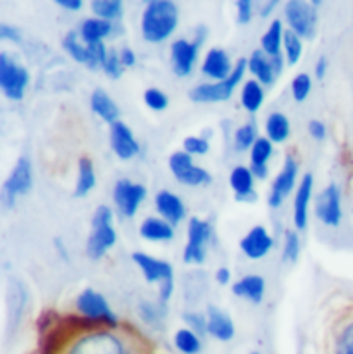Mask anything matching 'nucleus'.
<instances>
[{"label":"nucleus","instance_id":"nucleus-42","mask_svg":"<svg viewBox=\"0 0 353 354\" xmlns=\"http://www.w3.org/2000/svg\"><path fill=\"white\" fill-rule=\"evenodd\" d=\"M300 254V237L295 231L284 232V246H282V258L286 261H296Z\"/></svg>","mask_w":353,"mask_h":354},{"label":"nucleus","instance_id":"nucleus-32","mask_svg":"<svg viewBox=\"0 0 353 354\" xmlns=\"http://www.w3.org/2000/svg\"><path fill=\"white\" fill-rule=\"evenodd\" d=\"M91 10L98 19L111 21L116 23L123 17L125 7H123L121 0H93L91 2Z\"/></svg>","mask_w":353,"mask_h":354},{"label":"nucleus","instance_id":"nucleus-51","mask_svg":"<svg viewBox=\"0 0 353 354\" xmlns=\"http://www.w3.org/2000/svg\"><path fill=\"white\" fill-rule=\"evenodd\" d=\"M215 281H217L221 286L229 284V281H231V272H229V268L226 267L219 268V270L215 272Z\"/></svg>","mask_w":353,"mask_h":354},{"label":"nucleus","instance_id":"nucleus-40","mask_svg":"<svg viewBox=\"0 0 353 354\" xmlns=\"http://www.w3.org/2000/svg\"><path fill=\"white\" fill-rule=\"evenodd\" d=\"M88 48V67L90 69H102L105 64V59L109 55V48H105L104 41L87 45Z\"/></svg>","mask_w":353,"mask_h":354},{"label":"nucleus","instance_id":"nucleus-46","mask_svg":"<svg viewBox=\"0 0 353 354\" xmlns=\"http://www.w3.org/2000/svg\"><path fill=\"white\" fill-rule=\"evenodd\" d=\"M183 320L188 325V328H192L193 332H197L199 335L207 334V317L202 313H197V311H188V313L183 315Z\"/></svg>","mask_w":353,"mask_h":354},{"label":"nucleus","instance_id":"nucleus-9","mask_svg":"<svg viewBox=\"0 0 353 354\" xmlns=\"http://www.w3.org/2000/svg\"><path fill=\"white\" fill-rule=\"evenodd\" d=\"M33 184V172H31V162L26 157H21L14 165L12 172L7 177L2 186V203L6 208H12L17 196H23L31 189Z\"/></svg>","mask_w":353,"mask_h":354},{"label":"nucleus","instance_id":"nucleus-43","mask_svg":"<svg viewBox=\"0 0 353 354\" xmlns=\"http://www.w3.org/2000/svg\"><path fill=\"white\" fill-rule=\"evenodd\" d=\"M102 69H104V73L107 74L109 77H112V80H119L126 69V67L123 66L121 57H119V52H116L114 48H109V55L107 59H105V64Z\"/></svg>","mask_w":353,"mask_h":354},{"label":"nucleus","instance_id":"nucleus-26","mask_svg":"<svg viewBox=\"0 0 353 354\" xmlns=\"http://www.w3.org/2000/svg\"><path fill=\"white\" fill-rule=\"evenodd\" d=\"M140 236L147 241H171L174 227L164 218L147 217L140 225Z\"/></svg>","mask_w":353,"mask_h":354},{"label":"nucleus","instance_id":"nucleus-27","mask_svg":"<svg viewBox=\"0 0 353 354\" xmlns=\"http://www.w3.org/2000/svg\"><path fill=\"white\" fill-rule=\"evenodd\" d=\"M97 186V176H95L93 162L88 157L80 158L78 162V180L74 186V196L83 198Z\"/></svg>","mask_w":353,"mask_h":354},{"label":"nucleus","instance_id":"nucleus-52","mask_svg":"<svg viewBox=\"0 0 353 354\" xmlns=\"http://www.w3.org/2000/svg\"><path fill=\"white\" fill-rule=\"evenodd\" d=\"M327 67H329V62H327V59L323 55V57L317 60V64H316V76L319 77V80H323V77L326 76Z\"/></svg>","mask_w":353,"mask_h":354},{"label":"nucleus","instance_id":"nucleus-12","mask_svg":"<svg viewBox=\"0 0 353 354\" xmlns=\"http://www.w3.org/2000/svg\"><path fill=\"white\" fill-rule=\"evenodd\" d=\"M316 215L324 225L338 227L343 217L341 210V191L338 184H329L326 189L320 191L316 201Z\"/></svg>","mask_w":353,"mask_h":354},{"label":"nucleus","instance_id":"nucleus-2","mask_svg":"<svg viewBox=\"0 0 353 354\" xmlns=\"http://www.w3.org/2000/svg\"><path fill=\"white\" fill-rule=\"evenodd\" d=\"M118 241L114 227H112V210L107 205H100L91 218V232L87 243V253L91 260L104 257Z\"/></svg>","mask_w":353,"mask_h":354},{"label":"nucleus","instance_id":"nucleus-58","mask_svg":"<svg viewBox=\"0 0 353 354\" xmlns=\"http://www.w3.org/2000/svg\"><path fill=\"white\" fill-rule=\"evenodd\" d=\"M252 354H259V353H252Z\"/></svg>","mask_w":353,"mask_h":354},{"label":"nucleus","instance_id":"nucleus-24","mask_svg":"<svg viewBox=\"0 0 353 354\" xmlns=\"http://www.w3.org/2000/svg\"><path fill=\"white\" fill-rule=\"evenodd\" d=\"M90 105H91V111H93L102 120L109 122L111 126L118 122L119 114H121V112H119V107L116 105V102L112 100L104 90H102V88H97V90L91 93Z\"/></svg>","mask_w":353,"mask_h":354},{"label":"nucleus","instance_id":"nucleus-8","mask_svg":"<svg viewBox=\"0 0 353 354\" xmlns=\"http://www.w3.org/2000/svg\"><path fill=\"white\" fill-rule=\"evenodd\" d=\"M76 308L81 315L87 317V320L93 322V324H104L111 328L118 327V317H116L114 311L111 310L107 299H105L100 292L93 291V289H84V291L78 296Z\"/></svg>","mask_w":353,"mask_h":354},{"label":"nucleus","instance_id":"nucleus-28","mask_svg":"<svg viewBox=\"0 0 353 354\" xmlns=\"http://www.w3.org/2000/svg\"><path fill=\"white\" fill-rule=\"evenodd\" d=\"M248 71L257 76V81L260 84H273L276 80V74L273 71L271 57H267L262 50H255L248 59Z\"/></svg>","mask_w":353,"mask_h":354},{"label":"nucleus","instance_id":"nucleus-15","mask_svg":"<svg viewBox=\"0 0 353 354\" xmlns=\"http://www.w3.org/2000/svg\"><path fill=\"white\" fill-rule=\"evenodd\" d=\"M111 148L121 160H129L135 155L140 153V145L138 141L133 136V131L129 129L128 124L118 120L116 124L111 126Z\"/></svg>","mask_w":353,"mask_h":354},{"label":"nucleus","instance_id":"nucleus-53","mask_svg":"<svg viewBox=\"0 0 353 354\" xmlns=\"http://www.w3.org/2000/svg\"><path fill=\"white\" fill-rule=\"evenodd\" d=\"M57 6L64 7L68 10H80L83 7L81 0H57Z\"/></svg>","mask_w":353,"mask_h":354},{"label":"nucleus","instance_id":"nucleus-47","mask_svg":"<svg viewBox=\"0 0 353 354\" xmlns=\"http://www.w3.org/2000/svg\"><path fill=\"white\" fill-rule=\"evenodd\" d=\"M236 9H238L239 24H246L252 21V12H253L252 0H238V2H236Z\"/></svg>","mask_w":353,"mask_h":354},{"label":"nucleus","instance_id":"nucleus-34","mask_svg":"<svg viewBox=\"0 0 353 354\" xmlns=\"http://www.w3.org/2000/svg\"><path fill=\"white\" fill-rule=\"evenodd\" d=\"M282 48H284L286 62H288L289 66H295V64L300 60V57H302V52H303L302 38H300L295 31H291V30L284 31Z\"/></svg>","mask_w":353,"mask_h":354},{"label":"nucleus","instance_id":"nucleus-50","mask_svg":"<svg viewBox=\"0 0 353 354\" xmlns=\"http://www.w3.org/2000/svg\"><path fill=\"white\" fill-rule=\"evenodd\" d=\"M119 57H121V62L125 67H133L136 64V54L129 47H125L121 52H119Z\"/></svg>","mask_w":353,"mask_h":354},{"label":"nucleus","instance_id":"nucleus-54","mask_svg":"<svg viewBox=\"0 0 353 354\" xmlns=\"http://www.w3.org/2000/svg\"><path fill=\"white\" fill-rule=\"evenodd\" d=\"M250 171H252L253 177H259V179H266V177L269 176L267 165H250Z\"/></svg>","mask_w":353,"mask_h":354},{"label":"nucleus","instance_id":"nucleus-38","mask_svg":"<svg viewBox=\"0 0 353 354\" xmlns=\"http://www.w3.org/2000/svg\"><path fill=\"white\" fill-rule=\"evenodd\" d=\"M138 311H140L141 320L148 325L159 324V322L165 317V313H168V310H165V304L162 303V301H161V304L143 301V303L140 304Z\"/></svg>","mask_w":353,"mask_h":354},{"label":"nucleus","instance_id":"nucleus-33","mask_svg":"<svg viewBox=\"0 0 353 354\" xmlns=\"http://www.w3.org/2000/svg\"><path fill=\"white\" fill-rule=\"evenodd\" d=\"M174 346L181 354H199L202 351V341L192 328H179L174 334Z\"/></svg>","mask_w":353,"mask_h":354},{"label":"nucleus","instance_id":"nucleus-41","mask_svg":"<svg viewBox=\"0 0 353 354\" xmlns=\"http://www.w3.org/2000/svg\"><path fill=\"white\" fill-rule=\"evenodd\" d=\"M310 90H312V80H310L309 74L305 73L296 74V77L291 83L293 98H295L296 102H303L307 97H309Z\"/></svg>","mask_w":353,"mask_h":354},{"label":"nucleus","instance_id":"nucleus-16","mask_svg":"<svg viewBox=\"0 0 353 354\" xmlns=\"http://www.w3.org/2000/svg\"><path fill=\"white\" fill-rule=\"evenodd\" d=\"M197 57H199V45L192 44V41L176 40L171 45L172 71H174L176 76H190L193 71V66L197 62Z\"/></svg>","mask_w":353,"mask_h":354},{"label":"nucleus","instance_id":"nucleus-36","mask_svg":"<svg viewBox=\"0 0 353 354\" xmlns=\"http://www.w3.org/2000/svg\"><path fill=\"white\" fill-rule=\"evenodd\" d=\"M259 140L257 138V127L253 122L243 124L242 127H238L235 133V150L236 151H246L255 145V141Z\"/></svg>","mask_w":353,"mask_h":354},{"label":"nucleus","instance_id":"nucleus-56","mask_svg":"<svg viewBox=\"0 0 353 354\" xmlns=\"http://www.w3.org/2000/svg\"><path fill=\"white\" fill-rule=\"evenodd\" d=\"M207 38V28L206 26H199L197 28V31H195V41H193V44L195 45H202L203 44V40H206Z\"/></svg>","mask_w":353,"mask_h":354},{"label":"nucleus","instance_id":"nucleus-19","mask_svg":"<svg viewBox=\"0 0 353 354\" xmlns=\"http://www.w3.org/2000/svg\"><path fill=\"white\" fill-rule=\"evenodd\" d=\"M155 208L162 215V218L168 221L171 225L179 224L186 214L185 203H183L181 198L165 189L157 193V196H155Z\"/></svg>","mask_w":353,"mask_h":354},{"label":"nucleus","instance_id":"nucleus-48","mask_svg":"<svg viewBox=\"0 0 353 354\" xmlns=\"http://www.w3.org/2000/svg\"><path fill=\"white\" fill-rule=\"evenodd\" d=\"M0 38H2V40H10V41H16V44H19L21 31L17 30V28L2 23L0 24Z\"/></svg>","mask_w":353,"mask_h":354},{"label":"nucleus","instance_id":"nucleus-49","mask_svg":"<svg viewBox=\"0 0 353 354\" xmlns=\"http://www.w3.org/2000/svg\"><path fill=\"white\" fill-rule=\"evenodd\" d=\"M309 133H310V136L314 138V140L320 141V140H324V138H326L327 129H326V126H324V122H320V120H310V122H309Z\"/></svg>","mask_w":353,"mask_h":354},{"label":"nucleus","instance_id":"nucleus-20","mask_svg":"<svg viewBox=\"0 0 353 354\" xmlns=\"http://www.w3.org/2000/svg\"><path fill=\"white\" fill-rule=\"evenodd\" d=\"M235 71L231 59L222 48H210L202 64V73L215 81H224Z\"/></svg>","mask_w":353,"mask_h":354},{"label":"nucleus","instance_id":"nucleus-13","mask_svg":"<svg viewBox=\"0 0 353 354\" xmlns=\"http://www.w3.org/2000/svg\"><path fill=\"white\" fill-rule=\"evenodd\" d=\"M147 196V189L143 184L132 183L129 179H119L114 187V203L119 212L126 217H133L138 212L140 205Z\"/></svg>","mask_w":353,"mask_h":354},{"label":"nucleus","instance_id":"nucleus-21","mask_svg":"<svg viewBox=\"0 0 353 354\" xmlns=\"http://www.w3.org/2000/svg\"><path fill=\"white\" fill-rule=\"evenodd\" d=\"M314 189V176L305 174L302 183H300L298 191L295 194V214H293V221H295V227L298 231H303L307 227V221H309V203L310 196H312Z\"/></svg>","mask_w":353,"mask_h":354},{"label":"nucleus","instance_id":"nucleus-3","mask_svg":"<svg viewBox=\"0 0 353 354\" xmlns=\"http://www.w3.org/2000/svg\"><path fill=\"white\" fill-rule=\"evenodd\" d=\"M248 67V60L239 59L235 64V71L231 76L224 81H215V83L209 84H199L190 91V98L197 104H214V102H224L231 98L233 91L238 86L239 81L245 76V71Z\"/></svg>","mask_w":353,"mask_h":354},{"label":"nucleus","instance_id":"nucleus-25","mask_svg":"<svg viewBox=\"0 0 353 354\" xmlns=\"http://www.w3.org/2000/svg\"><path fill=\"white\" fill-rule=\"evenodd\" d=\"M114 33V23L105 19H98V17H90L81 24L80 37L87 45L97 44V41H104V38L111 37Z\"/></svg>","mask_w":353,"mask_h":354},{"label":"nucleus","instance_id":"nucleus-57","mask_svg":"<svg viewBox=\"0 0 353 354\" xmlns=\"http://www.w3.org/2000/svg\"><path fill=\"white\" fill-rule=\"evenodd\" d=\"M276 6H278V0H271V2H267L266 6L262 7V10H260V16L267 17L274 9H276Z\"/></svg>","mask_w":353,"mask_h":354},{"label":"nucleus","instance_id":"nucleus-45","mask_svg":"<svg viewBox=\"0 0 353 354\" xmlns=\"http://www.w3.org/2000/svg\"><path fill=\"white\" fill-rule=\"evenodd\" d=\"M183 147H185L186 153L192 155V157L193 155H206L210 150L209 141L200 136H188L183 141Z\"/></svg>","mask_w":353,"mask_h":354},{"label":"nucleus","instance_id":"nucleus-5","mask_svg":"<svg viewBox=\"0 0 353 354\" xmlns=\"http://www.w3.org/2000/svg\"><path fill=\"white\" fill-rule=\"evenodd\" d=\"M133 261L138 265V268L143 272L145 279L150 284L159 282L161 284V301L171 299L172 291H174V272H172V265L169 261L157 260V258L150 257L147 253H133Z\"/></svg>","mask_w":353,"mask_h":354},{"label":"nucleus","instance_id":"nucleus-22","mask_svg":"<svg viewBox=\"0 0 353 354\" xmlns=\"http://www.w3.org/2000/svg\"><path fill=\"white\" fill-rule=\"evenodd\" d=\"M253 177L250 167H235L229 176V184H231L233 191L236 193V200L238 201H255L257 193L253 191Z\"/></svg>","mask_w":353,"mask_h":354},{"label":"nucleus","instance_id":"nucleus-44","mask_svg":"<svg viewBox=\"0 0 353 354\" xmlns=\"http://www.w3.org/2000/svg\"><path fill=\"white\" fill-rule=\"evenodd\" d=\"M143 98L147 107L152 109V111H164V109H168L169 105L168 95L162 93V91L157 90V88H148V90L145 91Z\"/></svg>","mask_w":353,"mask_h":354},{"label":"nucleus","instance_id":"nucleus-55","mask_svg":"<svg viewBox=\"0 0 353 354\" xmlns=\"http://www.w3.org/2000/svg\"><path fill=\"white\" fill-rule=\"evenodd\" d=\"M271 64H273V71L278 77L281 74L282 66H284V59H282V55L280 54V55H276V57H271Z\"/></svg>","mask_w":353,"mask_h":354},{"label":"nucleus","instance_id":"nucleus-10","mask_svg":"<svg viewBox=\"0 0 353 354\" xmlns=\"http://www.w3.org/2000/svg\"><path fill=\"white\" fill-rule=\"evenodd\" d=\"M212 234L210 224L199 217L190 218L188 224V243H186L183 260L186 263H202L207 254V244Z\"/></svg>","mask_w":353,"mask_h":354},{"label":"nucleus","instance_id":"nucleus-31","mask_svg":"<svg viewBox=\"0 0 353 354\" xmlns=\"http://www.w3.org/2000/svg\"><path fill=\"white\" fill-rule=\"evenodd\" d=\"M289 120L281 112H273L266 120V133L273 143H282L289 138Z\"/></svg>","mask_w":353,"mask_h":354},{"label":"nucleus","instance_id":"nucleus-30","mask_svg":"<svg viewBox=\"0 0 353 354\" xmlns=\"http://www.w3.org/2000/svg\"><path fill=\"white\" fill-rule=\"evenodd\" d=\"M264 104V88L257 80H248L243 84L242 105L250 114H255Z\"/></svg>","mask_w":353,"mask_h":354},{"label":"nucleus","instance_id":"nucleus-14","mask_svg":"<svg viewBox=\"0 0 353 354\" xmlns=\"http://www.w3.org/2000/svg\"><path fill=\"white\" fill-rule=\"evenodd\" d=\"M296 176H298V164H296V160L291 157V155H288L281 172L278 174L276 179H274L273 187H271L269 207L273 208L281 207L282 201L286 200V196H288V194L293 191V187H295Z\"/></svg>","mask_w":353,"mask_h":354},{"label":"nucleus","instance_id":"nucleus-37","mask_svg":"<svg viewBox=\"0 0 353 354\" xmlns=\"http://www.w3.org/2000/svg\"><path fill=\"white\" fill-rule=\"evenodd\" d=\"M273 141L269 138H259L250 150V162L252 165H267L273 155Z\"/></svg>","mask_w":353,"mask_h":354},{"label":"nucleus","instance_id":"nucleus-18","mask_svg":"<svg viewBox=\"0 0 353 354\" xmlns=\"http://www.w3.org/2000/svg\"><path fill=\"white\" fill-rule=\"evenodd\" d=\"M207 334L221 342H228L235 337V324L221 308L210 304L207 308Z\"/></svg>","mask_w":353,"mask_h":354},{"label":"nucleus","instance_id":"nucleus-35","mask_svg":"<svg viewBox=\"0 0 353 354\" xmlns=\"http://www.w3.org/2000/svg\"><path fill=\"white\" fill-rule=\"evenodd\" d=\"M78 37H80V35H78L76 31H69V33L66 35L64 40H62V47H64V50L68 52L76 62L88 66V48L87 45L80 44V38Z\"/></svg>","mask_w":353,"mask_h":354},{"label":"nucleus","instance_id":"nucleus-39","mask_svg":"<svg viewBox=\"0 0 353 354\" xmlns=\"http://www.w3.org/2000/svg\"><path fill=\"white\" fill-rule=\"evenodd\" d=\"M334 354H353V320L348 322L336 335Z\"/></svg>","mask_w":353,"mask_h":354},{"label":"nucleus","instance_id":"nucleus-7","mask_svg":"<svg viewBox=\"0 0 353 354\" xmlns=\"http://www.w3.org/2000/svg\"><path fill=\"white\" fill-rule=\"evenodd\" d=\"M30 73L26 67L19 66L16 60L9 57V54H0V88L9 100H21L24 97Z\"/></svg>","mask_w":353,"mask_h":354},{"label":"nucleus","instance_id":"nucleus-1","mask_svg":"<svg viewBox=\"0 0 353 354\" xmlns=\"http://www.w3.org/2000/svg\"><path fill=\"white\" fill-rule=\"evenodd\" d=\"M179 23V9L171 0H152L141 16V35L150 44L168 40Z\"/></svg>","mask_w":353,"mask_h":354},{"label":"nucleus","instance_id":"nucleus-23","mask_svg":"<svg viewBox=\"0 0 353 354\" xmlns=\"http://www.w3.org/2000/svg\"><path fill=\"white\" fill-rule=\"evenodd\" d=\"M264 292H266V281L260 275H246L233 286V295L255 304L262 303Z\"/></svg>","mask_w":353,"mask_h":354},{"label":"nucleus","instance_id":"nucleus-17","mask_svg":"<svg viewBox=\"0 0 353 354\" xmlns=\"http://www.w3.org/2000/svg\"><path fill=\"white\" fill-rule=\"evenodd\" d=\"M273 237L262 225H255L248 234L239 241V248L250 260H260V258L266 257L271 248H273Z\"/></svg>","mask_w":353,"mask_h":354},{"label":"nucleus","instance_id":"nucleus-11","mask_svg":"<svg viewBox=\"0 0 353 354\" xmlns=\"http://www.w3.org/2000/svg\"><path fill=\"white\" fill-rule=\"evenodd\" d=\"M169 169H171L176 180L186 184V186H202V184H209L212 180L209 172L193 164V157L186 151L172 153L169 158Z\"/></svg>","mask_w":353,"mask_h":354},{"label":"nucleus","instance_id":"nucleus-4","mask_svg":"<svg viewBox=\"0 0 353 354\" xmlns=\"http://www.w3.org/2000/svg\"><path fill=\"white\" fill-rule=\"evenodd\" d=\"M66 354H129L125 341L107 330H95L78 337Z\"/></svg>","mask_w":353,"mask_h":354},{"label":"nucleus","instance_id":"nucleus-6","mask_svg":"<svg viewBox=\"0 0 353 354\" xmlns=\"http://www.w3.org/2000/svg\"><path fill=\"white\" fill-rule=\"evenodd\" d=\"M320 0L314 2H300V0H289L284 7V16L289 24V30L295 31L300 38H312L317 28V7Z\"/></svg>","mask_w":353,"mask_h":354},{"label":"nucleus","instance_id":"nucleus-29","mask_svg":"<svg viewBox=\"0 0 353 354\" xmlns=\"http://www.w3.org/2000/svg\"><path fill=\"white\" fill-rule=\"evenodd\" d=\"M282 40H284V31H282V23L280 19L273 21L269 30L262 37L260 44H262V52L267 57H276L281 54Z\"/></svg>","mask_w":353,"mask_h":354}]
</instances>
